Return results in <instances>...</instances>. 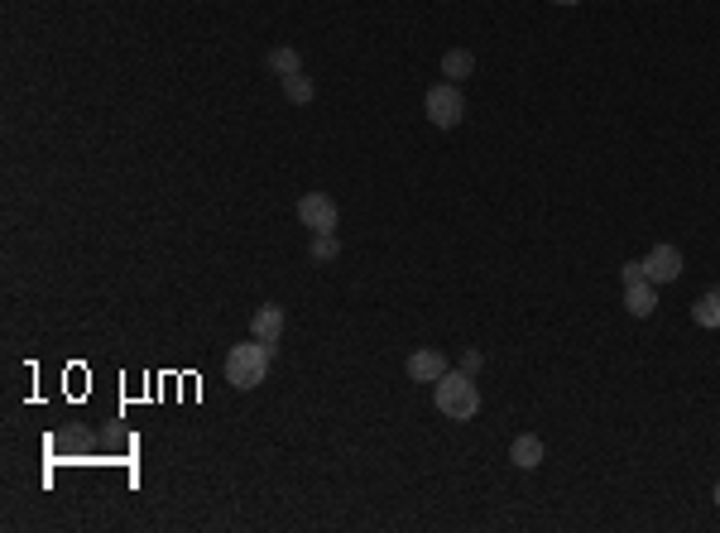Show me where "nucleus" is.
<instances>
[{"label":"nucleus","instance_id":"f257e3e1","mask_svg":"<svg viewBox=\"0 0 720 533\" xmlns=\"http://www.w3.org/2000/svg\"><path fill=\"white\" fill-rule=\"evenodd\" d=\"M432 404H437V413H442V418H452V423L476 418V413H480L476 375H466V370H447V375L432 385Z\"/></svg>","mask_w":720,"mask_h":533},{"label":"nucleus","instance_id":"f03ea898","mask_svg":"<svg viewBox=\"0 0 720 533\" xmlns=\"http://www.w3.org/2000/svg\"><path fill=\"white\" fill-rule=\"evenodd\" d=\"M269 361H274V346L260 337L240 341L226 351V385L231 389H260L264 375H269Z\"/></svg>","mask_w":720,"mask_h":533},{"label":"nucleus","instance_id":"7ed1b4c3","mask_svg":"<svg viewBox=\"0 0 720 533\" xmlns=\"http://www.w3.org/2000/svg\"><path fill=\"white\" fill-rule=\"evenodd\" d=\"M423 111H428V121L437 125V130H456V125L466 121V97H461L456 82H437L428 97H423Z\"/></svg>","mask_w":720,"mask_h":533},{"label":"nucleus","instance_id":"20e7f679","mask_svg":"<svg viewBox=\"0 0 720 533\" xmlns=\"http://www.w3.org/2000/svg\"><path fill=\"white\" fill-rule=\"evenodd\" d=\"M298 221L308 226L312 236L317 231H336V202L327 193H303L298 197Z\"/></svg>","mask_w":720,"mask_h":533},{"label":"nucleus","instance_id":"39448f33","mask_svg":"<svg viewBox=\"0 0 720 533\" xmlns=\"http://www.w3.org/2000/svg\"><path fill=\"white\" fill-rule=\"evenodd\" d=\"M644 274L648 284H672V279H682V250L677 245H653L644 255Z\"/></svg>","mask_w":720,"mask_h":533},{"label":"nucleus","instance_id":"423d86ee","mask_svg":"<svg viewBox=\"0 0 720 533\" xmlns=\"http://www.w3.org/2000/svg\"><path fill=\"white\" fill-rule=\"evenodd\" d=\"M404 370H408V380H418V385H437V380H442L452 365H447V356H442L437 346H423V351H413V356H408Z\"/></svg>","mask_w":720,"mask_h":533},{"label":"nucleus","instance_id":"0eeeda50","mask_svg":"<svg viewBox=\"0 0 720 533\" xmlns=\"http://www.w3.org/2000/svg\"><path fill=\"white\" fill-rule=\"evenodd\" d=\"M250 337H260V341L274 346V341L284 337V308H279V303H260L255 317H250Z\"/></svg>","mask_w":720,"mask_h":533},{"label":"nucleus","instance_id":"6e6552de","mask_svg":"<svg viewBox=\"0 0 720 533\" xmlns=\"http://www.w3.org/2000/svg\"><path fill=\"white\" fill-rule=\"evenodd\" d=\"M509 461H514L519 471H538V466H543V437L519 433L514 437V447H509Z\"/></svg>","mask_w":720,"mask_h":533},{"label":"nucleus","instance_id":"1a4fd4ad","mask_svg":"<svg viewBox=\"0 0 720 533\" xmlns=\"http://www.w3.org/2000/svg\"><path fill=\"white\" fill-rule=\"evenodd\" d=\"M653 308H658V284H629L624 289V313L629 317H653Z\"/></svg>","mask_w":720,"mask_h":533},{"label":"nucleus","instance_id":"9d476101","mask_svg":"<svg viewBox=\"0 0 720 533\" xmlns=\"http://www.w3.org/2000/svg\"><path fill=\"white\" fill-rule=\"evenodd\" d=\"M476 73V53L471 49H447L442 53V77L447 82H461V77H471Z\"/></svg>","mask_w":720,"mask_h":533},{"label":"nucleus","instance_id":"9b49d317","mask_svg":"<svg viewBox=\"0 0 720 533\" xmlns=\"http://www.w3.org/2000/svg\"><path fill=\"white\" fill-rule=\"evenodd\" d=\"M269 73H279V77H293V73H303V58H298V49H288V44H279V49H269Z\"/></svg>","mask_w":720,"mask_h":533},{"label":"nucleus","instance_id":"f8f14e48","mask_svg":"<svg viewBox=\"0 0 720 533\" xmlns=\"http://www.w3.org/2000/svg\"><path fill=\"white\" fill-rule=\"evenodd\" d=\"M692 322L696 327H720V293H701V298H696Z\"/></svg>","mask_w":720,"mask_h":533},{"label":"nucleus","instance_id":"ddd939ff","mask_svg":"<svg viewBox=\"0 0 720 533\" xmlns=\"http://www.w3.org/2000/svg\"><path fill=\"white\" fill-rule=\"evenodd\" d=\"M284 97L293 101V106H308V101L317 97V87H312V77L293 73V77H284Z\"/></svg>","mask_w":720,"mask_h":533},{"label":"nucleus","instance_id":"4468645a","mask_svg":"<svg viewBox=\"0 0 720 533\" xmlns=\"http://www.w3.org/2000/svg\"><path fill=\"white\" fill-rule=\"evenodd\" d=\"M336 255H341L336 231H317V236H312V260H317V265H327V260H336Z\"/></svg>","mask_w":720,"mask_h":533},{"label":"nucleus","instance_id":"2eb2a0df","mask_svg":"<svg viewBox=\"0 0 720 533\" xmlns=\"http://www.w3.org/2000/svg\"><path fill=\"white\" fill-rule=\"evenodd\" d=\"M620 279H624V289H629V284H644V279H648L644 260H629V265H620Z\"/></svg>","mask_w":720,"mask_h":533},{"label":"nucleus","instance_id":"dca6fc26","mask_svg":"<svg viewBox=\"0 0 720 533\" xmlns=\"http://www.w3.org/2000/svg\"><path fill=\"white\" fill-rule=\"evenodd\" d=\"M480 365H485V356H480V351H466V356H461V370H466V375H476Z\"/></svg>","mask_w":720,"mask_h":533},{"label":"nucleus","instance_id":"f3484780","mask_svg":"<svg viewBox=\"0 0 720 533\" xmlns=\"http://www.w3.org/2000/svg\"><path fill=\"white\" fill-rule=\"evenodd\" d=\"M552 5H581V0H552Z\"/></svg>","mask_w":720,"mask_h":533},{"label":"nucleus","instance_id":"a211bd4d","mask_svg":"<svg viewBox=\"0 0 720 533\" xmlns=\"http://www.w3.org/2000/svg\"><path fill=\"white\" fill-rule=\"evenodd\" d=\"M716 505H720V485H716Z\"/></svg>","mask_w":720,"mask_h":533}]
</instances>
